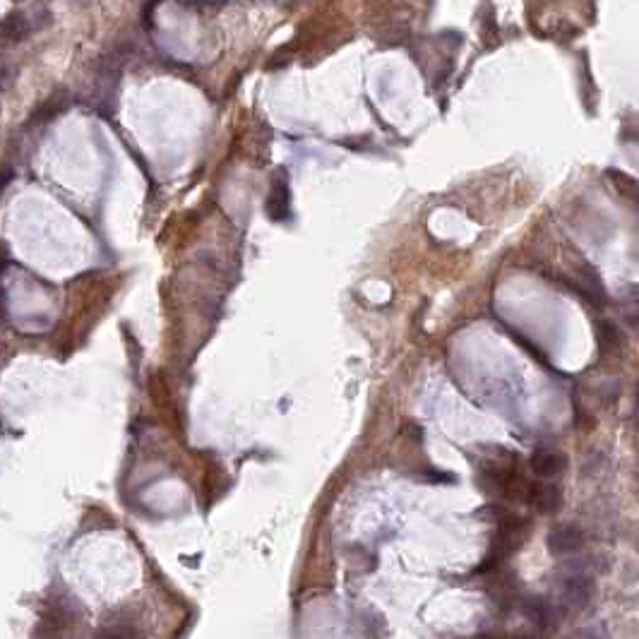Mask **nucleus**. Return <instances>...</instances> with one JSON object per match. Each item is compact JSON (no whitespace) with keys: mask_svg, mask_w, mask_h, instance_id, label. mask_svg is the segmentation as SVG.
<instances>
[{"mask_svg":"<svg viewBox=\"0 0 639 639\" xmlns=\"http://www.w3.org/2000/svg\"><path fill=\"white\" fill-rule=\"evenodd\" d=\"M592 589H594V582L589 575H584V572L567 575L560 584L562 603H565L567 608H584V606L589 603V599H592Z\"/></svg>","mask_w":639,"mask_h":639,"instance_id":"nucleus-1","label":"nucleus"},{"mask_svg":"<svg viewBox=\"0 0 639 639\" xmlns=\"http://www.w3.org/2000/svg\"><path fill=\"white\" fill-rule=\"evenodd\" d=\"M267 214L272 221H284L291 214V195H289V181L284 173H277L272 178V190L267 197Z\"/></svg>","mask_w":639,"mask_h":639,"instance_id":"nucleus-2","label":"nucleus"},{"mask_svg":"<svg viewBox=\"0 0 639 639\" xmlns=\"http://www.w3.org/2000/svg\"><path fill=\"white\" fill-rule=\"evenodd\" d=\"M582 546H584L582 529L572 527V524L557 527L548 536V548H550V553H553V555H572V553H577Z\"/></svg>","mask_w":639,"mask_h":639,"instance_id":"nucleus-3","label":"nucleus"},{"mask_svg":"<svg viewBox=\"0 0 639 639\" xmlns=\"http://www.w3.org/2000/svg\"><path fill=\"white\" fill-rule=\"evenodd\" d=\"M565 469V457L553 449H536L532 457V471L539 479H553Z\"/></svg>","mask_w":639,"mask_h":639,"instance_id":"nucleus-4","label":"nucleus"},{"mask_svg":"<svg viewBox=\"0 0 639 639\" xmlns=\"http://www.w3.org/2000/svg\"><path fill=\"white\" fill-rule=\"evenodd\" d=\"M596 341H599V351L601 356H613L620 351L622 346V334L618 332V327H615L613 322H608V320H599L596 322Z\"/></svg>","mask_w":639,"mask_h":639,"instance_id":"nucleus-5","label":"nucleus"},{"mask_svg":"<svg viewBox=\"0 0 639 639\" xmlns=\"http://www.w3.org/2000/svg\"><path fill=\"white\" fill-rule=\"evenodd\" d=\"M31 31V24L29 20L24 17L22 13H10L8 17L3 20V24H0V36L8 41H22L27 39V34Z\"/></svg>","mask_w":639,"mask_h":639,"instance_id":"nucleus-6","label":"nucleus"},{"mask_svg":"<svg viewBox=\"0 0 639 639\" xmlns=\"http://www.w3.org/2000/svg\"><path fill=\"white\" fill-rule=\"evenodd\" d=\"M534 502L541 512H555L562 502V493L553 483H541L539 488L534 490Z\"/></svg>","mask_w":639,"mask_h":639,"instance_id":"nucleus-7","label":"nucleus"},{"mask_svg":"<svg viewBox=\"0 0 639 639\" xmlns=\"http://www.w3.org/2000/svg\"><path fill=\"white\" fill-rule=\"evenodd\" d=\"M635 411H637V426H639V387H637V404H635Z\"/></svg>","mask_w":639,"mask_h":639,"instance_id":"nucleus-8","label":"nucleus"}]
</instances>
